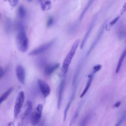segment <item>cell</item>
<instances>
[{
    "instance_id": "obj_1",
    "label": "cell",
    "mask_w": 126,
    "mask_h": 126,
    "mask_svg": "<svg viewBox=\"0 0 126 126\" xmlns=\"http://www.w3.org/2000/svg\"><path fill=\"white\" fill-rule=\"evenodd\" d=\"M80 40L79 39H77L74 42L70 51H69L68 53L67 54V55H66V57L65 58L63 61V63L62 65V71H63V76L66 75L69 66L75 54L76 51L80 43Z\"/></svg>"
},
{
    "instance_id": "obj_2",
    "label": "cell",
    "mask_w": 126,
    "mask_h": 126,
    "mask_svg": "<svg viewBox=\"0 0 126 126\" xmlns=\"http://www.w3.org/2000/svg\"><path fill=\"white\" fill-rule=\"evenodd\" d=\"M16 44L19 50L23 53L26 52L29 46V40L25 30L19 31L16 36Z\"/></svg>"
},
{
    "instance_id": "obj_3",
    "label": "cell",
    "mask_w": 126,
    "mask_h": 126,
    "mask_svg": "<svg viewBox=\"0 0 126 126\" xmlns=\"http://www.w3.org/2000/svg\"><path fill=\"white\" fill-rule=\"evenodd\" d=\"M25 95L23 91L20 92L16 98L14 108V117L17 118L21 110L22 107L24 102Z\"/></svg>"
},
{
    "instance_id": "obj_4",
    "label": "cell",
    "mask_w": 126,
    "mask_h": 126,
    "mask_svg": "<svg viewBox=\"0 0 126 126\" xmlns=\"http://www.w3.org/2000/svg\"><path fill=\"white\" fill-rule=\"evenodd\" d=\"M42 109L43 105L42 104H38L36 107L31 118V122L32 126L36 125L39 122L41 117Z\"/></svg>"
},
{
    "instance_id": "obj_5",
    "label": "cell",
    "mask_w": 126,
    "mask_h": 126,
    "mask_svg": "<svg viewBox=\"0 0 126 126\" xmlns=\"http://www.w3.org/2000/svg\"><path fill=\"white\" fill-rule=\"evenodd\" d=\"M55 40H52L50 41V42H48L46 43H45L38 47L34 49V50L31 51L29 53V55L30 56H35L39 55L45 51H46L47 50H48L49 48H50V47L53 45V44L54 43Z\"/></svg>"
},
{
    "instance_id": "obj_6",
    "label": "cell",
    "mask_w": 126,
    "mask_h": 126,
    "mask_svg": "<svg viewBox=\"0 0 126 126\" xmlns=\"http://www.w3.org/2000/svg\"><path fill=\"white\" fill-rule=\"evenodd\" d=\"M107 23V21H105L103 24L101 25L100 29H99V31L95 37V38L94 39V41L93 42L92 45H91L90 47V49L89 50H88L87 53V56H89V55L91 54V52L92 51V50L94 49V48L95 47V46L96 45V44H97V43L98 42L99 39H100V38L101 37L103 32H104V28H105V25H106V24Z\"/></svg>"
},
{
    "instance_id": "obj_7",
    "label": "cell",
    "mask_w": 126,
    "mask_h": 126,
    "mask_svg": "<svg viewBox=\"0 0 126 126\" xmlns=\"http://www.w3.org/2000/svg\"><path fill=\"white\" fill-rule=\"evenodd\" d=\"M63 77L62 79L59 88V93H58V103H57V108L58 109L61 107L62 101H63V97L64 92V89L65 85V81H66V75L63 76Z\"/></svg>"
},
{
    "instance_id": "obj_8",
    "label": "cell",
    "mask_w": 126,
    "mask_h": 126,
    "mask_svg": "<svg viewBox=\"0 0 126 126\" xmlns=\"http://www.w3.org/2000/svg\"><path fill=\"white\" fill-rule=\"evenodd\" d=\"M37 82L42 95L44 97H47L49 95L51 91L50 86L44 81L41 79H38Z\"/></svg>"
},
{
    "instance_id": "obj_9",
    "label": "cell",
    "mask_w": 126,
    "mask_h": 126,
    "mask_svg": "<svg viewBox=\"0 0 126 126\" xmlns=\"http://www.w3.org/2000/svg\"><path fill=\"white\" fill-rule=\"evenodd\" d=\"M16 74L19 82L24 84L25 82V70L23 66L18 65L16 68Z\"/></svg>"
},
{
    "instance_id": "obj_10",
    "label": "cell",
    "mask_w": 126,
    "mask_h": 126,
    "mask_svg": "<svg viewBox=\"0 0 126 126\" xmlns=\"http://www.w3.org/2000/svg\"><path fill=\"white\" fill-rule=\"evenodd\" d=\"M60 66V63H57L55 64H50L45 65L44 69V74L46 76L51 75L55 70L58 69Z\"/></svg>"
},
{
    "instance_id": "obj_11",
    "label": "cell",
    "mask_w": 126,
    "mask_h": 126,
    "mask_svg": "<svg viewBox=\"0 0 126 126\" xmlns=\"http://www.w3.org/2000/svg\"><path fill=\"white\" fill-rule=\"evenodd\" d=\"M95 23V19H93V20L92 21L91 23L90 24L89 27V28L86 32V33H85V35H84V37L81 43V44H80V49H83V48L84 47V46H85V44L93 29V27H94V24Z\"/></svg>"
},
{
    "instance_id": "obj_12",
    "label": "cell",
    "mask_w": 126,
    "mask_h": 126,
    "mask_svg": "<svg viewBox=\"0 0 126 126\" xmlns=\"http://www.w3.org/2000/svg\"><path fill=\"white\" fill-rule=\"evenodd\" d=\"M95 73H94L93 71V72H92L88 76V81L87 82V84L86 85V86L83 90V91L82 92V94H81L80 95V98H82L84 95L85 94H86V93L87 92V91H88L91 85V83H92V80H93V77H94V74Z\"/></svg>"
},
{
    "instance_id": "obj_13",
    "label": "cell",
    "mask_w": 126,
    "mask_h": 126,
    "mask_svg": "<svg viewBox=\"0 0 126 126\" xmlns=\"http://www.w3.org/2000/svg\"><path fill=\"white\" fill-rule=\"evenodd\" d=\"M32 109V103L31 101H27L26 104V108L25 110L22 115V119H25L31 113Z\"/></svg>"
},
{
    "instance_id": "obj_14",
    "label": "cell",
    "mask_w": 126,
    "mask_h": 126,
    "mask_svg": "<svg viewBox=\"0 0 126 126\" xmlns=\"http://www.w3.org/2000/svg\"><path fill=\"white\" fill-rule=\"evenodd\" d=\"M126 56V48L123 51L122 54L121 55V56L119 59V60L118 61V64L117 65V67L116 68V73H118L119 72L121 67V65L122 64V63H123Z\"/></svg>"
},
{
    "instance_id": "obj_15",
    "label": "cell",
    "mask_w": 126,
    "mask_h": 126,
    "mask_svg": "<svg viewBox=\"0 0 126 126\" xmlns=\"http://www.w3.org/2000/svg\"><path fill=\"white\" fill-rule=\"evenodd\" d=\"M12 27V22L11 20L9 18H7L5 20L4 24V29L5 31L7 33H8L10 32Z\"/></svg>"
},
{
    "instance_id": "obj_16",
    "label": "cell",
    "mask_w": 126,
    "mask_h": 126,
    "mask_svg": "<svg viewBox=\"0 0 126 126\" xmlns=\"http://www.w3.org/2000/svg\"><path fill=\"white\" fill-rule=\"evenodd\" d=\"M82 106V103L81 102V103H80V105L78 107L77 109H76V111H75V113L74 114V116H73V118H72V119L71 120V121L70 122V126L73 125L74 124V123L75 122V121H76V119H77V117L78 116V115L79 114V112H80V111L81 110Z\"/></svg>"
},
{
    "instance_id": "obj_17",
    "label": "cell",
    "mask_w": 126,
    "mask_h": 126,
    "mask_svg": "<svg viewBox=\"0 0 126 126\" xmlns=\"http://www.w3.org/2000/svg\"><path fill=\"white\" fill-rule=\"evenodd\" d=\"M13 91V88H11L7 90L4 93H3L2 95L0 97V105L3 102V101H4L6 98L8 97V96L9 95V94H11L12 91Z\"/></svg>"
},
{
    "instance_id": "obj_18",
    "label": "cell",
    "mask_w": 126,
    "mask_h": 126,
    "mask_svg": "<svg viewBox=\"0 0 126 126\" xmlns=\"http://www.w3.org/2000/svg\"><path fill=\"white\" fill-rule=\"evenodd\" d=\"M18 14L19 18L21 19L24 18L26 16V10L24 7L22 5H21L18 8Z\"/></svg>"
},
{
    "instance_id": "obj_19",
    "label": "cell",
    "mask_w": 126,
    "mask_h": 126,
    "mask_svg": "<svg viewBox=\"0 0 126 126\" xmlns=\"http://www.w3.org/2000/svg\"><path fill=\"white\" fill-rule=\"evenodd\" d=\"M94 0H88V3H87V5H86V7H85V8L84 9V10H83L81 14V15H80V19H79L80 20H81L83 19V17H84V16L85 13L86 12V11H87V10L89 8V7H90V6L92 5V3L93 2Z\"/></svg>"
},
{
    "instance_id": "obj_20",
    "label": "cell",
    "mask_w": 126,
    "mask_h": 126,
    "mask_svg": "<svg viewBox=\"0 0 126 126\" xmlns=\"http://www.w3.org/2000/svg\"><path fill=\"white\" fill-rule=\"evenodd\" d=\"M90 117H91V114H88L87 115H86L84 118H82L80 125V126L86 125L87 123L89 121Z\"/></svg>"
},
{
    "instance_id": "obj_21",
    "label": "cell",
    "mask_w": 126,
    "mask_h": 126,
    "mask_svg": "<svg viewBox=\"0 0 126 126\" xmlns=\"http://www.w3.org/2000/svg\"><path fill=\"white\" fill-rule=\"evenodd\" d=\"M126 120V111H125L123 114V115H122L121 117L120 118V120H119V121L118 122L117 124L116 125V126H120V125H121V124L125 121Z\"/></svg>"
},
{
    "instance_id": "obj_22",
    "label": "cell",
    "mask_w": 126,
    "mask_h": 126,
    "mask_svg": "<svg viewBox=\"0 0 126 126\" xmlns=\"http://www.w3.org/2000/svg\"><path fill=\"white\" fill-rule=\"evenodd\" d=\"M16 28H17V30L18 31V32L23 31V30H25L24 26L23 24L22 23H21V22H19L18 23H17V24L16 25Z\"/></svg>"
},
{
    "instance_id": "obj_23",
    "label": "cell",
    "mask_w": 126,
    "mask_h": 126,
    "mask_svg": "<svg viewBox=\"0 0 126 126\" xmlns=\"http://www.w3.org/2000/svg\"><path fill=\"white\" fill-rule=\"evenodd\" d=\"M53 22H54L53 18L52 17H49V18H48V19L47 20V26L48 27H50L53 24Z\"/></svg>"
},
{
    "instance_id": "obj_24",
    "label": "cell",
    "mask_w": 126,
    "mask_h": 126,
    "mask_svg": "<svg viewBox=\"0 0 126 126\" xmlns=\"http://www.w3.org/2000/svg\"><path fill=\"white\" fill-rule=\"evenodd\" d=\"M101 68V65L100 64H96L93 67V72L94 73H95L97 71H98Z\"/></svg>"
},
{
    "instance_id": "obj_25",
    "label": "cell",
    "mask_w": 126,
    "mask_h": 126,
    "mask_svg": "<svg viewBox=\"0 0 126 126\" xmlns=\"http://www.w3.org/2000/svg\"><path fill=\"white\" fill-rule=\"evenodd\" d=\"M120 17V16H119L116 17L114 19H113V20L109 23V26H112L114 25L118 21V20L119 19Z\"/></svg>"
},
{
    "instance_id": "obj_26",
    "label": "cell",
    "mask_w": 126,
    "mask_h": 126,
    "mask_svg": "<svg viewBox=\"0 0 126 126\" xmlns=\"http://www.w3.org/2000/svg\"><path fill=\"white\" fill-rule=\"evenodd\" d=\"M18 1L19 0H9L10 3L11 5L13 7H14L17 5V4H18Z\"/></svg>"
},
{
    "instance_id": "obj_27",
    "label": "cell",
    "mask_w": 126,
    "mask_h": 126,
    "mask_svg": "<svg viewBox=\"0 0 126 126\" xmlns=\"http://www.w3.org/2000/svg\"><path fill=\"white\" fill-rule=\"evenodd\" d=\"M121 104V101H117L115 103V104L114 105V107L118 108L120 106Z\"/></svg>"
},
{
    "instance_id": "obj_28",
    "label": "cell",
    "mask_w": 126,
    "mask_h": 126,
    "mask_svg": "<svg viewBox=\"0 0 126 126\" xmlns=\"http://www.w3.org/2000/svg\"><path fill=\"white\" fill-rule=\"evenodd\" d=\"M4 73V71H3L1 67H0V78L3 76Z\"/></svg>"
},
{
    "instance_id": "obj_29",
    "label": "cell",
    "mask_w": 126,
    "mask_h": 126,
    "mask_svg": "<svg viewBox=\"0 0 126 126\" xmlns=\"http://www.w3.org/2000/svg\"><path fill=\"white\" fill-rule=\"evenodd\" d=\"M28 1H29V2H31V1H32V0H27Z\"/></svg>"
},
{
    "instance_id": "obj_30",
    "label": "cell",
    "mask_w": 126,
    "mask_h": 126,
    "mask_svg": "<svg viewBox=\"0 0 126 126\" xmlns=\"http://www.w3.org/2000/svg\"><path fill=\"white\" fill-rule=\"evenodd\" d=\"M38 1H40V2H41L42 1V0H38Z\"/></svg>"
},
{
    "instance_id": "obj_31",
    "label": "cell",
    "mask_w": 126,
    "mask_h": 126,
    "mask_svg": "<svg viewBox=\"0 0 126 126\" xmlns=\"http://www.w3.org/2000/svg\"></svg>"
}]
</instances>
